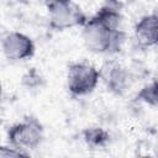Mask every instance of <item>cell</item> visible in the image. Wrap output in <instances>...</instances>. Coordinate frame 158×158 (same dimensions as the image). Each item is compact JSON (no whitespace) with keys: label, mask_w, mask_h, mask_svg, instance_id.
I'll list each match as a JSON object with an SVG mask.
<instances>
[{"label":"cell","mask_w":158,"mask_h":158,"mask_svg":"<svg viewBox=\"0 0 158 158\" xmlns=\"http://www.w3.org/2000/svg\"><path fill=\"white\" fill-rule=\"evenodd\" d=\"M100 79L104 80L107 90L115 95H123L130 86V73L118 62L105 63L100 70Z\"/></svg>","instance_id":"6"},{"label":"cell","mask_w":158,"mask_h":158,"mask_svg":"<svg viewBox=\"0 0 158 158\" xmlns=\"http://www.w3.org/2000/svg\"><path fill=\"white\" fill-rule=\"evenodd\" d=\"M137 99L152 107H156L158 104V94H157V81L153 80L144 85L137 94Z\"/></svg>","instance_id":"9"},{"label":"cell","mask_w":158,"mask_h":158,"mask_svg":"<svg viewBox=\"0 0 158 158\" xmlns=\"http://www.w3.org/2000/svg\"><path fill=\"white\" fill-rule=\"evenodd\" d=\"M49 26L56 31L81 27L88 16L73 0H47Z\"/></svg>","instance_id":"2"},{"label":"cell","mask_w":158,"mask_h":158,"mask_svg":"<svg viewBox=\"0 0 158 158\" xmlns=\"http://www.w3.org/2000/svg\"><path fill=\"white\" fill-rule=\"evenodd\" d=\"M43 78L41 75V73L36 69V68H31L28 69L21 79V83L25 88H27L28 90H37L43 85Z\"/></svg>","instance_id":"10"},{"label":"cell","mask_w":158,"mask_h":158,"mask_svg":"<svg viewBox=\"0 0 158 158\" xmlns=\"http://www.w3.org/2000/svg\"><path fill=\"white\" fill-rule=\"evenodd\" d=\"M1 51L9 60H26L33 57L36 46L33 40L19 31L7 32L1 40Z\"/></svg>","instance_id":"5"},{"label":"cell","mask_w":158,"mask_h":158,"mask_svg":"<svg viewBox=\"0 0 158 158\" xmlns=\"http://www.w3.org/2000/svg\"><path fill=\"white\" fill-rule=\"evenodd\" d=\"M100 81V69L88 62H75L67 70V88L73 96H85L95 90Z\"/></svg>","instance_id":"4"},{"label":"cell","mask_w":158,"mask_h":158,"mask_svg":"<svg viewBox=\"0 0 158 158\" xmlns=\"http://www.w3.org/2000/svg\"><path fill=\"white\" fill-rule=\"evenodd\" d=\"M81 28L85 47L96 54L117 52L125 41V32L121 28L110 26L98 14L88 19Z\"/></svg>","instance_id":"1"},{"label":"cell","mask_w":158,"mask_h":158,"mask_svg":"<svg viewBox=\"0 0 158 158\" xmlns=\"http://www.w3.org/2000/svg\"><path fill=\"white\" fill-rule=\"evenodd\" d=\"M2 94H4V88H2V84H1V81H0V100H1V98H2Z\"/></svg>","instance_id":"12"},{"label":"cell","mask_w":158,"mask_h":158,"mask_svg":"<svg viewBox=\"0 0 158 158\" xmlns=\"http://www.w3.org/2000/svg\"><path fill=\"white\" fill-rule=\"evenodd\" d=\"M158 16L157 14H148L142 16L135 25V40L141 47L149 48L157 44L158 41Z\"/></svg>","instance_id":"7"},{"label":"cell","mask_w":158,"mask_h":158,"mask_svg":"<svg viewBox=\"0 0 158 158\" xmlns=\"http://www.w3.org/2000/svg\"><path fill=\"white\" fill-rule=\"evenodd\" d=\"M81 137L85 144L93 149H100L109 144L110 133L100 126H90L81 131Z\"/></svg>","instance_id":"8"},{"label":"cell","mask_w":158,"mask_h":158,"mask_svg":"<svg viewBox=\"0 0 158 158\" xmlns=\"http://www.w3.org/2000/svg\"><path fill=\"white\" fill-rule=\"evenodd\" d=\"M0 156H2V157H21V156L27 157V156H30V153L25 149L7 144V146H0Z\"/></svg>","instance_id":"11"},{"label":"cell","mask_w":158,"mask_h":158,"mask_svg":"<svg viewBox=\"0 0 158 158\" xmlns=\"http://www.w3.org/2000/svg\"><path fill=\"white\" fill-rule=\"evenodd\" d=\"M9 144L28 151L36 149L43 141L44 130L42 123L33 116H26L20 122L11 125L7 128Z\"/></svg>","instance_id":"3"}]
</instances>
